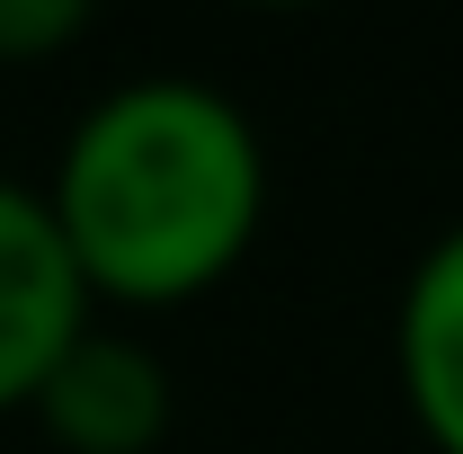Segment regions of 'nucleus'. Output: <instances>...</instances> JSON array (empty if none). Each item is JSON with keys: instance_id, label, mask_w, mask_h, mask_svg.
Instances as JSON below:
<instances>
[{"instance_id": "f03ea898", "label": "nucleus", "mask_w": 463, "mask_h": 454, "mask_svg": "<svg viewBox=\"0 0 463 454\" xmlns=\"http://www.w3.org/2000/svg\"><path fill=\"white\" fill-rule=\"evenodd\" d=\"M27 419L45 428L54 454H152L178 419V393H170V365L134 330H80L54 365L36 374L27 393Z\"/></svg>"}, {"instance_id": "7ed1b4c3", "label": "nucleus", "mask_w": 463, "mask_h": 454, "mask_svg": "<svg viewBox=\"0 0 463 454\" xmlns=\"http://www.w3.org/2000/svg\"><path fill=\"white\" fill-rule=\"evenodd\" d=\"M90 321L99 312H90V294H80L54 223H45V196L27 178H0V419L27 410L36 374Z\"/></svg>"}, {"instance_id": "f257e3e1", "label": "nucleus", "mask_w": 463, "mask_h": 454, "mask_svg": "<svg viewBox=\"0 0 463 454\" xmlns=\"http://www.w3.org/2000/svg\"><path fill=\"white\" fill-rule=\"evenodd\" d=\"M36 196L90 312H178L250 259L268 223V143L232 90L152 71L71 116Z\"/></svg>"}, {"instance_id": "39448f33", "label": "nucleus", "mask_w": 463, "mask_h": 454, "mask_svg": "<svg viewBox=\"0 0 463 454\" xmlns=\"http://www.w3.org/2000/svg\"><path fill=\"white\" fill-rule=\"evenodd\" d=\"M90 36V0H0V71L54 62Z\"/></svg>"}, {"instance_id": "20e7f679", "label": "nucleus", "mask_w": 463, "mask_h": 454, "mask_svg": "<svg viewBox=\"0 0 463 454\" xmlns=\"http://www.w3.org/2000/svg\"><path fill=\"white\" fill-rule=\"evenodd\" d=\"M392 365H402L410 428L437 454H463V223H446L402 277Z\"/></svg>"}]
</instances>
